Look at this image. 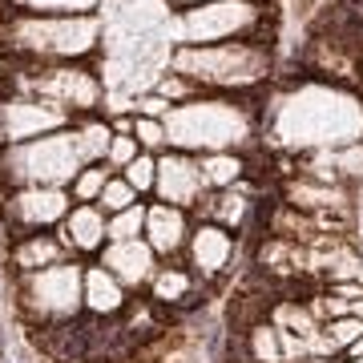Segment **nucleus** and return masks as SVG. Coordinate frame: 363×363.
Instances as JSON below:
<instances>
[{"instance_id":"obj_1","label":"nucleus","mask_w":363,"mask_h":363,"mask_svg":"<svg viewBox=\"0 0 363 363\" xmlns=\"http://www.w3.org/2000/svg\"><path fill=\"white\" fill-rule=\"evenodd\" d=\"M363 138V89L327 77L274 81L262 97V145L283 157L339 150Z\"/></svg>"},{"instance_id":"obj_2","label":"nucleus","mask_w":363,"mask_h":363,"mask_svg":"<svg viewBox=\"0 0 363 363\" xmlns=\"http://www.w3.org/2000/svg\"><path fill=\"white\" fill-rule=\"evenodd\" d=\"M169 150L182 154H247L262 145V101L234 93H198L166 113Z\"/></svg>"},{"instance_id":"obj_3","label":"nucleus","mask_w":363,"mask_h":363,"mask_svg":"<svg viewBox=\"0 0 363 363\" xmlns=\"http://www.w3.org/2000/svg\"><path fill=\"white\" fill-rule=\"evenodd\" d=\"M169 69L194 81L198 93L250 97L274 77L271 40H226V45H174Z\"/></svg>"},{"instance_id":"obj_4","label":"nucleus","mask_w":363,"mask_h":363,"mask_svg":"<svg viewBox=\"0 0 363 363\" xmlns=\"http://www.w3.org/2000/svg\"><path fill=\"white\" fill-rule=\"evenodd\" d=\"M101 16H0V49L9 61H37V65L93 61L101 52Z\"/></svg>"},{"instance_id":"obj_5","label":"nucleus","mask_w":363,"mask_h":363,"mask_svg":"<svg viewBox=\"0 0 363 363\" xmlns=\"http://www.w3.org/2000/svg\"><path fill=\"white\" fill-rule=\"evenodd\" d=\"M4 89L33 93L40 101L65 109L73 121L77 117L105 113V81L101 69H93L89 61H65V65H37V61H9V77Z\"/></svg>"},{"instance_id":"obj_6","label":"nucleus","mask_w":363,"mask_h":363,"mask_svg":"<svg viewBox=\"0 0 363 363\" xmlns=\"http://www.w3.org/2000/svg\"><path fill=\"white\" fill-rule=\"evenodd\" d=\"M169 45H226V40H267V4L255 0H206L178 9L166 25Z\"/></svg>"},{"instance_id":"obj_7","label":"nucleus","mask_w":363,"mask_h":363,"mask_svg":"<svg viewBox=\"0 0 363 363\" xmlns=\"http://www.w3.org/2000/svg\"><path fill=\"white\" fill-rule=\"evenodd\" d=\"M85 166L77 154L73 125L21 145H0V190L16 186H69Z\"/></svg>"},{"instance_id":"obj_8","label":"nucleus","mask_w":363,"mask_h":363,"mask_svg":"<svg viewBox=\"0 0 363 363\" xmlns=\"http://www.w3.org/2000/svg\"><path fill=\"white\" fill-rule=\"evenodd\" d=\"M16 307L28 327L69 323L85 315V262L65 259L33 274H13Z\"/></svg>"},{"instance_id":"obj_9","label":"nucleus","mask_w":363,"mask_h":363,"mask_svg":"<svg viewBox=\"0 0 363 363\" xmlns=\"http://www.w3.org/2000/svg\"><path fill=\"white\" fill-rule=\"evenodd\" d=\"M69 210H73L69 186H16L0 194V234L13 242L25 234L57 230L69 218Z\"/></svg>"},{"instance_id":"obj_10","label":"nucleus","mask_w":363,"mask_h":363,"mask_svg":"<svg viewBox=\"0 0 363 363\" xmlns=\"http://www.w3.org/2000/svg\"><path fill=\"white\" fill-rule=\"evenodd\" d=\"M69 125H73V117L65 109L40 101L33 93H0V145H21L33 142V138H45V133L69 130Z\"/></svg>"},{"instance_id":"obj_11","label":"nucleus","mask_w":363,"mask_h":363,"mask_svg":"<svg viewBox=\"0 0 363 363\" xmlns=\"http://www.w3.org/2000/svg\"><path fill=\"white\" fill-rule=\"evenodd\" d=\"M210 190L202 182V157L182 154V150L157 154V186H154L157 202H169L178 210H198V202Z\"/></svg>"},{"instance_id":"obj_12","label":"nucleus","mask_w":363,"mask_h":363,"mask_svg":"<svg viewBox=\"0 0 363 363\" xmlns=\"http://www.w3.org/2000/svg\"><path fill=\"white\" fill-rule=\"evenodd\" d=\"M97 16L105 25V40H130V37L166 33L174 9H169V0H105Z\"/></svg>"},{"instance_id":"obj_13","label":"nucleus","mask_w":363,"mask_h":363,"mask_svg":"<svg viewBox=\"0 0 363 363\" xmlns=\"http://www.w3.org/2000/svg\"><path fill=\"white\" fill-rule=\"evenodd\" d=\"M234 247H238V234L218 226V222H198L190 230V242H186V267L202 279L206 286H218L230 271Z\"/></svg>"},{"instance_id":"obj_14","label":"nucleus","mask_w":363,"mask_h":363,"mask_svg":"<svg viewBox=\"0 0 363 363\" xmlns=\"http://www.w3.org/2000/svg\"><path fill=\"white\" fill-rule=\"evenodd\" d=\"M97 262H101L105 271L113 274L125 291H142V286H150V279H154L157 267H162V259L154 255V247H150L145 238L109 242V247L97 255Z\"/></svg>"},{"instance_id":"obj_15","label":"nucleus","mask_w":363,"mask_h":363,"mask_svg":"<svg viewBox=\"0 0 363 363\" xmlns=\"http://www.w3.org/2000/svg\"><path fill=\"white\" fill-rule=\"evenodd\" d=\"M105 226H109V214L97 202H73L69 218L57 226V234H61V242L69 247L73 259H89V255H101L109 247Z\"/></svg>"},{"instance_id":"obj_16","label":"nucleus","mask_w":363,"mask_h":363,"mask_svg":"<svg viewBox=\"0 0 363 363\" xmlns=\"http://www.w3.org/2000/svg\"><path fill=\"white\" fill-rule=\"evenodd\" d=\"M190 210H178L169 206V202H150V210H145V242L154 247L157 259H178V255H186V242H190Z\"/></svg>"},{"instance_id":"obj_17","label":"nucleus","mask_w":363,"mask_h":363,"mask_svg":"<svg viewBox=\"0 0 363 363\" xmlns=\"http://www.w3.org/2000/svg\"><path fill=\"white\" fill-rule=\"evenodd\" d=\"M202 295H206V283H202L190 267H182V262L157 267V274L150 279V303H157L162 311H174V307L194 311L198 303H206Z\"/></svg>"},{"instance_id":"obj_18","label":"nucleus","mask_w":363,"mask_h":363,"mask_svg":"<svg viewBox=\"0 0 363 363\" xmlns=\"http://www.w3.org/2000/svg\"><path fill=\"white\" fill-rule=\"evenodd\" d=\"M73 259L69 247L61 242L57 230H45V234H25V238H13L4 247V262L13 274H33V271H45V267H57V262Z\"/></svg>"},{"instance_id":"obj_19","label":"nucleus","mask_w":363,"mask_h":363,"mask_svg":"<svg viewBox=\"0 0 363 363\" xmlns=\"http://www.w3.org/2000/svg\"><path fill=\"white\" fill-rule=\"evenodd\" d=\"M125 307H130V291L101 262H85V315L89 319H121Z\"/></svg>"},{"instance_id":"obj_20","label":"nucleus","mask_w":363,"mask_h":363,"mask_svg":"<svg viewBox=\"0 0 363 363\" xmlns=\"http://www.w3.org/2000/svg\"><path fill=\"white\" fill-rule=\"evenodd\" d=\"M250 210H255V198H250V186L238 182L230 190H210L202 202H198V222H218L226 230H238L247 226Z\"/></svg>"},{"instance_id":"obj_21","label":"nucleus","mask_w":363,"mask_h":363,"mask_svg":"<svg viewBox=\"0 0 363 363\" xmlns=\"http://www.w3.org/2000/svg\"><path fill=\"white\" fill-rule=\"evenodd\" d=\"M105 0H0V16H97Z\"/></svg>"},{"instance_id":"obj_22","label":"nucleus","mask_w":363,"mask_h":363,"mask_svg":"<svg viewBox=\"0 0 363 363\" xmlns=\"http://www.w3.org/2000/svg\"><path fill=\"white\" fill-rule=\"evenodd\" d=\"M73 138H77V154L85 166H97L105 162V150L113 142V125L105 113H93V117H77L73 121Z\"/></svg>"},{"instance_id":"obj_23","label":"nucleus","mask_w":363,"mask_h":363,"mask_svg":"<svg viewBox=\"0 0 363 363\" xmlns=\"http://www.w3.org/2000/svg\"><path fill=\"white\" fill-rule=\"evenodd\" d=\"M250 174V157L247 154H206L202 157V182L206 190H230L238 182H247Z\"/></svg>"},{"instance_id":"obj_24","label":"nucleus","mask_w":363,"mask_h":363,"mask_svg":"<svg viewBox=\"0 0 363 363\" xmlns=\"http://www.w3.org/2000/svg\"><path fill=\"white\" fill-rule=\"evenodd\" d=\"M242 355H247V363H283L279 327L271 319H259L255 327H247L242 331Z\"/></svg>"},{"instance_id":"obj_25","label":"nucleus","mask_w":363,"mask_h":363,"mask_svg":"<svg viewBox=\"0 0 363 363\" xmlns=\"http://www.w3.org/2000/svg\"><path fill=\"white\" fill-rule=\"evenodd\" d=\"M267 319H271L274 327H283V331H295L298 339H311V335H319V331H323V323L307 311V303H303V298H283V303H279Z\"/></svg>"},{"instance_id":"obj_26","label":"nucleus","mask_w":363,"mask_h":363,"mask_svg":"<svg viewBox=\"0 0 363 363\" xmlns=\"http://www.w3.org/2000/svg\"><path fill=\"white\" fill-rule=\"evenodd\" d=\"M109 178H113V169L105 166V162H97V166H81L77 178L69 182V198H73V202H97Z\"/></svg>"},{"instance_id":"obj_27","label":"nucleus","mask_w":363,"mask_h":363,"mask_svg":"<svg viewBox=\"0 0 363 363\" xmlns=\"http://www.w3.org/2000/svg\"><path fill=\"white\" fill-rule=\"evenodd\" d=\"M331 154V169L339 174V182L343 186H359L363 182V138L359 142H351V145H339V150H327Z\"/></svg>"},{"instance_id":"obj_28","label":"nucleus","mask_w":363,"mask_h":363,"mask_svg":"<svg viewBox=\"0 0 363 363\" xmlns=\"http://www.w3.org/2000/svg\"><path fill=\"white\" fill-rule=\"evenodd\" d=\"M145 210H150V202H138V206L121 210V214H109V226H105L109 242H130V238H142V234H145Z\"/></svg>"},{"instance_id":"obj_29","label":"nucleus","mask_w":363,"mask_h":363,"mask_svg":"<svg viewBox=\"0 0 363 363\" xmlns=\"http://www.w3.org/2000/svg\"><path fill=\"white\" fill-rule=\"evenodd\" d=\"M138 202H142V198H138V190H133V186L121 178V174H113V178L105 182L101 198H97V206H101L105 214H121V210L138 206Z\"/></svg>"},{"instance_id":"obj_30","label":"nucleus","mask_w":363,"mask_h":363,"mask_svg":"<svg viewBox=\"0 0 363 363\" xmlns=\"http://www.w3.org/2000/svg\"><path fill=\"white\" fill-rule=\"evenodd\" d=\"M121 178L138 190V198H150L154 194V186H157V157L154 154H138L130 166L121 169Z\"/></svg>"},{"instance_id":"obj_31","label":"nucleus","mask_w":363,"mask_h":363,"mask_svg":"<svg viewBox=\"0 0 363 363\" xmlns=\"http://www.w3.org/2000/svg\"><path fill=\"white\" fill-rule=\"evenodd\" d=\"M133 138L142 145V154H166L169 150V138H166V121L157 117H133Z\"/></svg>"},{"instance_id":"obj_32","label":"nucleus","mask_w":363,"mask_h":363,"mask_svg":"<svg viewBox=\"0 0 363 363\" xmlns=\"http://www.w3.org/2000/svg\"><path fill=\"white\" fill-rule=\"evenodd\" d=\"M154 93L157 97H166L169 105H182V101H190V97H198V85L194 81H186L182 73H174V69H166V73L154 81Z\"/></svg>"},{"instance_id":"obj_33","label":"nucleus","mask_w":363,"mask_h":363,"mask_svg":"<svg viewBox=\"0 0 363 363\" xmlns=\"http://www.w3.org/2000/svg\"><path fill=\"white\" fill-rule=\"evenodd\" d=\"M138 154H142V145H138L133 133H113V142H109V150H105V166L113 169V174H121Z\"/></svg>"},{"instance_id":"obj_34","label":"nucleus","mask_w":363,"mask_h":363,"mask_svg":"<svg viewBox=\"0 0 363 363\" xmlns=\"http://www.w3.org/2000/svg\"><path fill=\"white\" fill-rule=\"evenodd\" d=\"M327 339L339 347V355H343V347H351L355 339H363V319H355V315H343V319H331V323H323Z\"/></svg>"},{"instance_id":"obj_35","label":"nucleus","mask_w":363,"mask_h":363,"mask_svg":"<svg viewBox=\"0 0 363 363\" xmlns=\"http://www.w3.org/2000/svg\"><path fill=\"white\" fill-rule=\"evenodd\" d=\"M169 109H174V105H169L166 97H157L154 89H150V93H138V97L130 101V113H133V117H157V121H166Z\"/></svg>"},{"instance_id":"obj_36","label":"nucleus","mask_w":363,"mask_h":363,"mask_svg":"<svg viewBox=\"0 0 363 363\" xmlns=\"http://www.w3.org/2000/svg\"><path fill=\"white\" fill-rule=\"evenodd\" d=\"M351 21L363 28V0H351Z\"/></svg>"},{"instance_id":"obj_37","label":"nucleus","mask_w":363,"mask_h":363,"mask_svg":"<svg viewBox=\"0 0 363 363\" xmlns=\"http://www.w3.org/2000/svg\"><path fill=\"white\" fill-rule=\"evenodd\" d=\"M194 4H206V0H169V9L178 13V9H194Z\"/></svg>"},{"instance_id":"obj_38","label":"nucleus","mask_w":363,"mask_h":363,"mask_svg":"<svg viewBox=\"0 0 363 363\" xmlns=\"http://www.w3.org/2000/svg\"><path fill=\"white\" fill-rule=\"evenodd\" d=\"M351 315H355V319H363V298H355V303H351Z\"/></svg>"},{"instance_id":"obj_39","label":"nucleus","mask_w":363,"mask_h":363,"mask_svg":"<svg viewBox=\"0 0 363 363\" xmlns=\"http://www.w3.org/2000/svg\"><path fill=\"white\" fill-rule=\"evenodd\" d=\"M0 363H4V335H0Z\"/></svg>"},{"instance_id":"obj_40","label":"nucleus","mask_w":363,"mask_h":363,"mask_svg":"<svg viewBox=\"0 0 363 363\" xmlns=\"http://www.w3.org/2000/svg\"><path fill=\"white\" fill-rule=\"evenodd\" d=\"M359 89H363V57H359Z\"/></svg>"},{"instance_id":"obj_41","label":"nucleus","mask_w":363,"mask_h":363,"mask_svg":"<svg viewBox=\"0 0 363 363\" xmlns=\"http://www.w3.org/2000/svg\"><path fill=\"white\" fill-rule=\"evenodd\" d=\"M331 363H347V359H343V355H335V359H331Z\"/></svg>"},{"instance_id":"obj_42","label":"nucleus","mask_w":363,"mask_h":363,"mask_svg":"<svg viewBox=\"0 0 363 363\" xmlns=\"http://www.w3.org/2000/svg\"><path fill=\"white\" fill-rule=\"evenodd\" d=\"M351 363H363V355H359V359H351Z\"/></svg>"}]
</instances>
